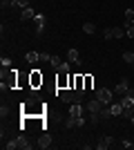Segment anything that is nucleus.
Listing matches in <instances>:
<instances>
[{
    "label": "nucleus",
    "mask_w": 134,
    "mask_h": 150,
    "mask_svg": "<svg viewBox=\"0 0 134 150\" xmlns=\"http://www.w3.org/2000/svg\"><path fill=\"white\" fill-rule=\"evenodd\" d=\"M112 94H114V90L101 88V90H96V92H94V96H96L98 101H101L103 105H109V103H112Z\"/></svg>",
    "instance_id": "f257e3e1"
},
{
    "label": "nucleus",
    "mask_w": 134,
    "mask_h": 150,
    "mask_svg": "<svg viewBox=\"0 0 134 150\" xmlns=\"http://www.w3.org/2000/svg\"><path fill=\"white\" fill-rule=\"evenodd\" d=\"M40 85H43V74H40V69H32V74H29V88L38 90Z\"/></svg>",
    "instance_id": "f03ea898"
},
{
    "label": "nucleus",
    "mask_w": 134,
    "mask_h": 150,
    "mask_svg": "<svg viewBox=\"0 0 134 150\" xmlns=\"http://www.w3.org/2000/svg\"><path fill=\"white\" fill-rule=\"evenodd\" d=\"M103 108H105V105H103L101 101H98V99L94 96V99H89V101H87V105H85V110H87L89 114H101V110H103Z\"/></svg>",
    "instance_id": "7ed1b4c3"
},
{
    "label": "nucleus",
    "mask_w": 134,
    "mask_h": 150,
    "mask_svg": "<svg viewBox=\"0 0 134 150\" xmlns=\"http://www.w3.org/2000/svg\"><path fill=\"white\" fill-rule=\"evenodd\" d=\"M60 101H63V103H76L78 96H76V92H74L72 88H67V90L60 92ZM78 103H81V101H78Z\"/></svg>",
    "instance_id": "20e7f679"
},
{
    "label": "nucleus",
    "mask_w": 134,
    "mask_h": 150,
    "mask_svg": "<svg viewBox=\"0 0 134 150\" xmlns=\"http://www.w3.org/2000/svg\"><path fill=\"white\" fill-rule=\"evenodd\" d=\"M34 23H36V34H43L45 25H47V16H45V13H36V16H34Z\"/></svg>",
    "instance_id": "39448f33"
},
{
    "label": "nucleus",
    "mask_w": 134,
    "mask_h": 150,
    "mask_svg": "<svg viewBox=\"0 0 134 150\" xmlns=\"http://www.w3.org/2000/svg\"><path fill=\"white\" fill-rule=\"evenodd\" d=\"M125 36V29L123 27H112V29H105V38L112 40V38H123Z\"/></svg>",
    "instance_id": "423d86ee"
},
{
    "label": "nucleus",
    "mask_w": 134,
    "mask_h": 150,
    "mask_svg": "<svg viewBox=\"0 0 134 150\" xmlns=\"http://www.w3.org/2000/svg\"><path fill=\"white\" fill-rule=\"evenodd\" d=\"M69 74H60V72H58V76H56V88L58 90H67L69 88Z\"/></svg>",
    "instance_id": "0eeeda50"
},
{
    "label": "nucleus",
    "mask_w": 134,
    "mask_h": 150,
    "mask_svg": "<svg viewBox=\"0 0 134 150\" xmlns=\"http://www.w3.org/2000/svg\"><path fill=\"white\" fill-rule=\"evenodd\" d=\"M128 90H130V83H128V79H121V81H119V85L114 88V94L123 96V94H128Z\"/></svg>",
    "instance_id": "6e6552de"
},
{
    "label": "nucleus",
    "mask_w": 134,
    "mask_h": 150,
    "mask_svg": "<svg viewBox=\"0 0 134 150\" xmlns=\"http://www.w3.org/2000/svg\"><path fill=\"white\" fill-rule=\"evenodd\" d=\"M121 105L123 108H132L134 105V90H128V94L121 96Z\"/></svg>",
    "instance_id": "1a4fd4ad"
},
{
    "label": "nucleus",
    "mask_w": 134,
    "mask_h": 150,
    "mask_svg": "<svg viewBox=\"0 0 134 150\" xmlns=\"http://www.w3.org/2000/svg\"><path fill=\"white\" fill-rule=\"evenodd\" d=\"M83 112H85V108L81 105V103H72V108H69V117H74V119H78V117H83Z\"/></svg>",
    "instance_id": "9d476101"
},
{
    "label": "nucleus",
    "mask_w": 134,
    "mask_h": 150,
    "mask_svg": "<svg viewBox=\"0 0 134 150\" xmlns=\"http://www.w3.org/2000/svg\"><path fill=\"white\" fill-rule=\"evenodd\" d=\"M51 146V137L45 132V134H40L38 137V144H36V148H40V150H45V148H49Z\"/></svg>",
    "instance_id": "9b49d317"
},
{
    "label": "nucleus",
    "mask_w": 134,
    "mask_h": 150,
    "mask_svg": "<svg viewBox=\"0 0 134 150\" xmlns=\"http://www.w3.org/2000/svg\"><path fill=\"white\" fill-rule=\"evenodd\" d=\"M34 16H36V11H34V7H32V5L27 7V9H22V11H20V20H22V23H27V20H34Z\"/></svg>",
    "instance_id": "f8f14e48"
},
{
    "label": "nucleus",
    "mask_w": 134,
    "mask_h": 150,
    "mask_svg": "<svg viewBox=\"0 0 134 150\" xmlns=\"http://www.w3.org/2000/svg\"><path fill=\"white\" fill-rule=\"evenodd\" d=\"M112 144H114V139H112V137H101V139H98V144H96V148H98V150H107Z\"/></svg>",
    "instance_id": "ddd939ff"
},
{
    "label": "nucleus",
    "mask_w": 134,
    "mask_h": 150,
    "mask_svg": "<svg viewBox=\"0 0 134 150\" xmlns=\"http://www.w3.org/2000/svg\"><path fill=\"white\" fill-rule=\"evenodd\" d=\"M67 61L74 63V65H81V63H83V61H81V54H78V50H69V52H67Z\"/></svg>",
    "instance_id": "4468645a"
},
{
    "label": "nucleus",
    "mask_w": 134,
    "mask_h": 150,
    "mask_svg": "<svg viewBox=\"0 0 134 150\" xmlns=\"http://www.w3.org/2000/svg\"><path fill=\"white\" fill-rule=\"evenodd\" d=\"M16 144H18L20 150H32V148H34V144H29V141H27V137H16Z\"/></svg>",
    "instance_id": "2eb2a0df"
},
{
    "label": "nucleus",
    "mask_w": 134,
    "mask_h": 150,
    "mask_svg": "<svg viewBox=\"0 0 134 150\" xmlns=\"http://www.w3.org/2000/svg\"><path fill=\"white\" fill-rule=\"evenodd\" d=\"M109 110H112V117H121V114H123L121 101H119V103H109Z\"/></svg>",
    "instance_id": "dca6fc26"
},
{
    "label": "nucleus",
    "mask_w": 134,
    "mask_h": 150,
    "mask_svg": "<svg viewBox=\"0 0 134 150\" xmlns=\"http://www.w3.org/2000/svg\"><path fill=\"white\" fill-rule=\"evenodd\" d=\"M27 63H32V65H36V63L40 61V52H27Z\"/></svg>",
    "instance_id": "f3484780"
},
{
    "label": "nucleus",
    "mask_w": 134,
    "mask_h": 150,
    "mask_svg": "<svg viewBox=\"0 0 134 150\" xmlns=\"http://www.w3.org/2000/svg\"><path fill=\"white\" fill-rule=\"evenodd\" d=\"M123 29H125V36H128V38H134V25L130 23V20H125Z\"/></svg>",
    "instance_id": "a211bd4d"
},
{
    "label": "nucleus",
    "mask_w": 134,
    "mask_h": 150,
    "mask_svg": "<svg viewBox=\"0 0 134 150\" xmlns=\"http://www.w3.org/2000/svg\"><path fill=\"white\" fill-rule=\"evenodd\" d=\"M105 119H112V110H109V105H105L101 110V121H105Z\"/></svg>",
    "instance_id": "6ab92c4d"
},
{
    "label": "nucleus",
    "mask_w": 134,
    "mask_h": 150,
    "mask_svg": "<svg viewBox=\"0 0 134 150\" xmlns=\"http://www.w3.org/2000/svg\"><path fill=\"white\" fill-rule=\"evenodd\" d=\"M56 72H60V74H69V61H63V63H60V67H58Z\"/></svg>",
    "instance_id": "aec40b11"
},
{
    "label": "nucleus",
    "mask_w": 134,
    "mask_h": 150,
    "mask_svg": "<svg viewBox=\"0 0 134 150\" xmlns=\"http://www.w3.org/2000/svg\"><path fill=\"white\" fill-rule=\"evenodd\" d=\"M2 148H5V150H16V148H18V144H16V139H9L7 144H2Z\"/></svg>",
    "instance_id": "412c9836"
},
{
    "label": "nucleus",
    "mask_w": 134,
    "mask_h": 150,
    "mask_svg": "<svg viewBox=\"0 0 134 150\" xmlns=\"http://www.w3.org/2000/svg\"><path fill=\"white\" fill-rule=\"evenodd\" d=\"M123 61L128 63V65H134V52H125V54H123Z\"/></svg>",
    "instance_id": "4be33fe9"
},
{
    "label": "nucleus",
    "mask_w": 134,
    "mask_h": 150,
    "mask_svg": "<svg viewBox=\"0 0 134 150\" xmlns=\"http://www.w3.org/2000/svg\"><path fill=\"white\" fill-rule=\"evenodd\" d=\"M83 31H85V34H94V31H96V25H94V23H85V25H83Z\"/></svg>",
    "instance_id": "5701e85b"
},
{
    "label": "nucleus",
    "mask_w": 134,
    "mask_h": 150,
    "mask_svg": "<svg viewBox=\"0 0 134 150\" xmlns=\"http://www.w3.org/2000/svg\"><path fill=\"white\" fill-rule=\"evenodd\" d=\"M92 85H94V76L85 74V90H92Z\"/></svg>",
    "instance_id": "b1692460"
},
{
    "label": "nucleus",
    "mask_w": 134,
    "mask_h": 150,
    "mask_svg": "<svg viewBox=\"0 0 134 150\" xmlns=\"http://www.w3.org/2000/svg\"><path fill=\"white\" fill-rule=\"evenodd\" d=\"M65 128H78L76 119H74V117H67V119H65Z\"/></svg>",
    "instance_id": "393cba45"
},
{
    "label": "nucleus",
    "mask_w": 134,
    "mask_h": 150,
    "mask_svg": "<svg viewBox=\"0 0 134 150\" xmlns=\"http://www.w3.org/2000/svg\"><path fill=\"white\" fill-rule=\"evenodd\" d=\"M60 63H63V61H60V58H58V56H51V61H49V65H51V67H60Z\"/></svg>",
    "instance_id": "a878e982"
},
{
    "label": "nucleus",
    "mask_w": 134,
    "mask_h": 150,
    "mask_svg": "<svg viewBox=\"0 0 134 150\" xmlns=\"http://www.w3.org/2000/svg\"><path fill=\"white\" fill-rule=\"evenodd\" d=\"M125 20H130V23H132V20H134V7H130V9H125Z\"/></svg>",
    "instance_id": "bb28decb"
},
{
    "label": "nucleus",
    "mask_w": 134,
    "mask_h": 150,
    "mask_svg": "<svg viewBox=\"0 0 134 150\" xmlns=\"http://www.w3.org/2000/svg\"><path fill=\"white\" fill-rule=\"evenodd\" d=\"M0 65H2V69H5V67H11V58L2 56V58H0Z\"/></svg>",
    "instance_id": "cd10ccee"
},
{
    "label": "nucleus",
    "mask_w": 134,
    "mask_h": 150,
    "mask_svg": "<svg viewBox=\"0 0 134 150\" xmlns=\"http://www.w3.org/2000/svg\"><path fill=\"white\" fill-rule=\"evenodd\" d=\"M51 61V54H47V52H40V63H49Z\"/></svg>",
    "instance_id": "c85d7f7f"
},
{
    "label": "nucleus",
    "mask_w": 134,
    "mask_h": 150,
    "mask_svg": "<svg viewBox=\"0 0 134 150\" xmlns=\"http://www.w3.org/2000/svg\"><path fill=\"white\" fill-rule=\"evenodd\" d=\"M7 114H9V110H7V105H2V108H0V117H2V119H5Z\"/></svg>",
    "instance_id": "c756f323"
},
{
    "label": "nucleus",
    "mask_w": 134,
    "mask_h": 150,
    "mask_svg": "<svg viewBox=\"0 0 134 150\" xmlns=\"http://www.w3.org/2000/svg\"><path fill=\"white\" fill-rule=\"evenodd\" d=\"M130 148H132V150H134V141H130Z\"/></svg>",
    "instance_id": "7c9ffc66"
},
{
    "label": "nucleus",
    "mask_w": 134,
    "mask_h": 150,
    "mask_svg": "<svg viewBox=\"0 0 134 150\" xmlns=\"http://www.w3.org/2000/svg\"><path fill=\"white\" fill-rule=\"evenodd\" d=\"M18 2H20V0H13V7H16V5H18Z\"/></svg>",
    "instance_id": "2f4dec72"
},
{
    "label": "nucleus",
    "mask_w": 134,
    "mask_h": 150,
    "mask_svg": "<svg viewBox=\"0 0 134 150\" xmlns=\"http://www.w3.org/2000/svg\"><path fill=\"white\" fill-rule=\"evenodd\" d=\"M130 110H132V117H134V105H132V108H130Z\"/></svg>",
    "instance_id": "473e14b6"
},
{
    "label": "nucleus",
    "mask_w": 134,
    "mask_h": 150,
    "mask_svg": "<svg viewBox=\"0 0 134 150\" xmlns=\"http://www.w3.org/2000/svg\"><path fill=\"white\" fill-rule=\"evenodd\" d=\"M130 121H132V125H134V117H132V119H130Z\"/></svg>",
    "instance_id": "72a5a7b5"
}]
</instances>
